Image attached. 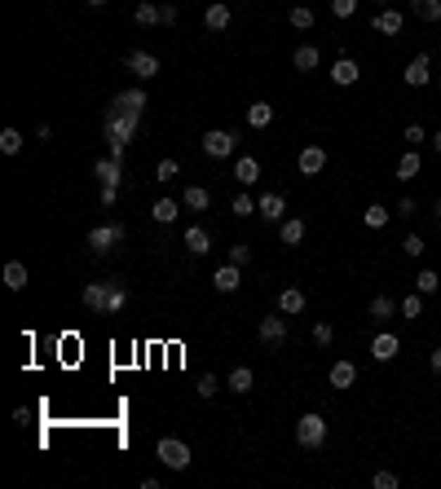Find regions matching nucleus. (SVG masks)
I'll list each match as a JSON object with an SVG mask.
<instances>
[{
    "label": "nucleus",
    "instance_id": "obj_37",
    "mask_svg": "<svg viewBox=\"0 0 441 489\" xmlns=\"http://www.w3.org/2000/svg\"><path fill=\"white\" fill-rule=\"evenodd\" d=\"M393 313H397L393 296H375V300H371V318H380V322H384V318H393Z\"/></svg>",
    "mask_w": 441,
    "mask_h": 489
},
{
    "label": "nucleus",
    "instance_id": "obj_31",
    "mask_svg": "<svg viewBox=\"0 0 441 489\" xmlns=\"http://www.w3.org/2000/svg\"><path fill=\"white\" fill-rule=\"evenodd\" d=\"M0 278H5V287H9V291H23V287H27V265H23V260H9Z\"/></svg>",
    "mask_w": 441,
    "mask_h": 489
},
{
    "label": "nucleus",
    "instance_id": "obj_51",
    "mask_svg": "<svg viewBox=\"0 0 441 489\" xmlns=\"http://www.w3.org/2000/svg\"><path fill=\"white\" fill-rule=\"evenodd\" d=\"M428 366H433V370H437V374H441V344H437V348H433V353H428Z\"/></svg>",
    "mask_w": 441,
    "mask_h": 489
},
{
    "label": "nucleus",
    "instance_id": "obj_45",
    "mask_svg": "<svg viewBox=\"0 0 441 489\" xmlns=\"http://www.w3.org/2000/svg\"><path fill=\"white\" fill-rule=\"evenodd\" d=\"M402 137H406V141H411V150H419V145H423V141H428V133H423V128H419V124H406V133H402Z\"/></svg>",
    "mask_w": 441,
    "mask_h": 489
},
{
    "label": "nucleus",
    "instance_id": "obj_38",
    "mask_svg": "<svg viewBox=\"0 0 441 489\" xmlns=\"http://www.w3.org/2000/svg\"><path fill=\"white\" fill-rule=\"evenodd\" d=\"M0 150H5V155H18L23 150V133H18V128H5V133H0Z\"/></svg>",
    "mask_w": 441,
    "mask_h": 489
},
{
    "label": "nucleus",
    "instance_id": "obj_28",
    "mask_svg": "<svg viewBox=\"0 0 441 489\" xmlns=\"http://www.w3.org/2000/svg\"><path fill=\"white\" fill-rule=\"evenodd\" d=\"M207 203H212V194H207L203 185H186V194H181V207H190V211H207Z\"/></svg>",
    "mask_w": 441,
    "mask_h": 489
},
{
    "label": "nucleus",
    "instance_id": "obj_40",
    "mask_svg": "<svg viewBox=\"0 0 441 489\" xmlns=\"http://www.w3.org/2000/svg\"><path fill=\"white\" fill-rule=\"evenodd\" d=\"M331 339H335V326H331V322H314V344H318V348H326Z\"/></svg>",
    "mask_w": 441,
    "mask_h": 489
},
{
    "label": "nucleus",
    "instance_id": "obj_44",
    "mask_svg": "<svg viewBox=\"0 0 441 489\" xmlns=\"http://www.w3.org/2000/svg\"><path fill=\"white\" fill-rule=\"evenodd\" d=\"M221 393V379H217V374H203V379H199V397L207 401V397H217Z\"/></svg>",
    "mask_w": 441,
    "mask_h": 489
},
{
    "label": "nucleus",
    "instance_id": "obj_43",
    "mask_svg": "<svg viewBox=\"0 0 441 489\" xmlns=\"http://www.w3.org/2000/svg\"><path fill=\"white\" fill-rule=\"evenodd\" d=\"M234 216H252V211H256V199H252V194H234Z\"/></svg>",
    "mask_w": 441,
    "mask_h": 489
},
{
    "label": "nucleus",
    "instance_id": "obj_26",
    "mask_svg": "<svg viewBox=\"0 0 441 489\" xmlns=\"http://www.w3.org/2000/svg\"><path fill=\"white\" fill-rule=\"evenodd\" d=\"M419 168H423L419 150H406V155L397 159V181H415V176H419Z\"/></svg>",
    "mask_w": 441,
    "mask_h": 489
},
{
    "label": "nucleus",
    "instance_id": "obj_15",
    "mask_svg": "<svg viewBox=\"0 0 441 489\" xmlns=\"http://www.w3.org/2000/svg\"><path fill=\"white\" fill-rule=\"evenodd\" d=\"M357 79H362V67H357L353 58H340L335 67H331V84H340V89H353Z\"/></svg>",
    "mask_w": 441,
    "mask_h": 489
},
{
    "label": "nucleus",
    "instance_id": "obj_30",
    "mask_svg": "<svg viewBox=\"0 0 441 489\" xmlns=\"http://www.w3.org/2000/svg\"><path fill=\"white\" fill-rule=\"evenodd\" d=\"M357 384V366L353 362H335L331 366V388H353Z\"/></svg>",
    "mask_w": 441,
    "mask_h": 489
},
{
    "label": "nucleus",
    "instance_id": "obj_24",
    "mask_svg": "<svg viewBox=\"0 0 441 489\" xmlns=\"http://www.w3.org/2000/svg\"><path fill=\"white\" fill-rule=\"evenodd\" d=\"M177 211H181V203H177V199H159V203H151V221L155 225H172Z\"/></svg>",
    "mask_w": 441,
    "mask_h": 489
},
{
    "label": "nucleus",
    "instance_id": "obj_23",
    "mask_svg": "<svg viewBox=\"0 0 441 489\" xmlns=\"http://www.w3.org/2000/svg\"><path fill=\"white\" fill-rule=\"evenodd\" d=\"M318 62H322V53L314 44H300L296 53H291V67H296V71H318Z\"/></svg>",
    "mask_w": 441,
    "mask_h": 489
},
{
    "label": "nucleus",
    "instance_id": "obj_20",
    "mask_svg": "<svg viewBox=\"0 0 441 489\" xmlns=\"http://www.w3.org/2000/svg\"><path fill=\"white\" fill-rule=\"evenodd\" d=\"M234 176H238V185H256V181H260V163H256V155H238Z\"/></svg>",
    "mask_w": 441,
    "mask_h": 489
},
{
    "label": "nucleus",
    "instance_id": "obj_55",
    "mask_svg": "<svg viewBox=\"0 0 441 489\" xmlns=\"http://www.w3.org/2000/svg\"><path fill=\"white\" fill-rule=\"evenodd\" d=\"M433 79H437V89H441V71H437V75H433Z\"/></svg>",
    "mask_w": 441,
    "mask_h": 489
},
{
    "label": "nucleus",
    "instance_id": "obj_16",
    "mask_svg": "<svg viewBox=\"0 0 441 489\" xmlns=\"http://www.w3.org/2000/svg\"><path fill=\"white\" fill-rule=\"evenodd\" d=\"M380 36H402V27H406V18H402V9H380L375 13V22H371Z\"/></svg>",
    "mask_w": 441,
    "mask_h": 489
},
{
    "label": "nucleus",
    "instance_id": "obj_57",
    "mask_svg": "<svg viewBox=\"0 0 441 489\" xmlns=\"http://www.w3.org/2000/svg\"><path fill=\"white\" fill-rule=\"evenodd\" d=\"M437 27H441V22H437Z\"/></svg>",
    "mask_w": 441,
    "mask_h": 489
},
{
    "label": "nucleus",
    "instance_id": "obj_25",
    "mask_svg": "<svg viewBox=\"0 0 441 489\" xmlns=\"http://www.w3.org/2000/svg\"><path fill=\"white\" fill-rule=\"evenodd\" d=\"M146 102H151V97H146L141 89H128V93H120L110 106H120V110H133V115H141V110H146Z\"/></svg>",
    "mask_w": 441,
    "mask_h": 489
},
{
    "label": "nucleus",
    "instance_id": "obj_50",
    "mask_svg": "<svg viewBox=\"0 0 441 489\" xmlns=\"http://www.w3.org/2000/svg\"><path fill=\"white\" fill-rule=\"evenodd\" d=\"M393 216H406V221H415V199H402Z\"/></svg>",
    "mask_w": 441,
    "mask_h": 489
},
{
    "label": "nucleus",
    "instance_id": "obj_54",
    "mask_svg": "<svg viewBox=\"0 0 441 489\" xmlns=\"http://www.w3.org/2000/svg\"><path fill=\"white\" fill-rule=\"evenodd\" d=\"M437 225H441V199H437Z\"/></svg>",
    "mask_w": 441,
    "mask_h": 489
},
{
    "label": "nucleus",
    "instance_id": "obj_7",
    "mask_svg": "<svg viewBox=\"0 0 441 489\" xmlns=\"http://www.w3.org/2000/svg\"><path fill=\"white\" fill-rule=\"evenodd\" d=\"M110 291H115V278H102V282H89L84 287V308H93V313H106L110 308Z\"/></svg>",
    "mask_w": 441,
    "mask_h": 489
},
{
    "label": "nucleus",
    "instance_id": "obj_19",
    "mask_svg": "<svg viewBox=\"0 0 441 489\" xmlns=\"http://www.w3.org/2000/svg\"><path fill=\"white\" fill-rule=\"evenodd\" d=\"M252 384H256V374H252V366H234L230 370V379H225V388H230L234 397H243V393H252Z\"/></svg>",
    "mask_w": 441,
    "mask_h": 489
},
{
    "label": "nucleus",
    "instance_id": "obj_49",
    "mask_svg": "<svg viewBox=\"0 0 441 489\" xmlns=\"http://www.w3.org/2000/svg\"><path fill=\"white\" fill-rule=\"evenodd\" d=\"M371 485H375V489H397V476H393V471H375Z\"/></svg>",
    "mask_w": 441,
    "mask_h": 489
},
{
    "label": "nucleus",
    "instance_id": "obj_53",
    "mask_svg": "<svg viewBox=\"0 0 441 489\" xmlns=\"http://www.w3.org/2000/svg\"><path fill=\"white\" fill-rule=\"evenodd\" d=\"M89 5H93V9H102V5H110V0H89Z\"/></svg>",
    "mask_w": 441,
    "mask_h": 489
},
{
    "label": "nucleus",
    "instance_id": "obj_36",
    "mask_svg": "<svg viewBox=\"0 0 441 489\" xmlns=\"http://www.w3.org/2000/svg\"><path fill=\"white\" fill-rule=\"evenodd\" d=\"M287 22L296 27V31H309V27H314V9H309V5H296V9L287 13Z\"/></svg>",
    "mask_w": 441,
    "mask_h": 489
},
{
    "label": "nucleus",
    "instance_id": "obj_8",
    "mask_svg": "<svg viewBox=\"0 0 441 489\" xmlns=\"http://www.w3.org/2000/svg\"><path fill=\"white\" fill-rule=\"evenodd\" d=\"M124 67L133 71L137 79H155V75H159V58H155V53H146V48H133V53L124 58Z\"/></svg>",
    "mask_w": 441,
    "mask_h": 489
},
{
    "label": "nucleus",
    "instance_id": "obj_34",
    "mask_svg": "<svg viewBox=\"0 0 441 489\" xmlns=\"http://www.w3.org/2000/svg\"><path fill=\"white\" fill-rule=\"evenodd\" d=\"M397 313H402L406 322H415V318H423V296H419V291H411V296H406V300L397 304Z\"/></svg>",
    "mask_w": 441,
    "mask_h": 489
},
{
    "label": "nucleus",
    "instance_id": "obj_13",
    "mask_svg": "<svg viewBox=\"0 0 441 489\" xmlns=\"http://www.w3.org/2000/svg\"><path fill=\"white\" fill-rule=\"evenodd\" d=\"M296 168H300V176H318L326 168V150H322V145H305L300 159H296Z\"/></svg>",
    "mask_w": 441,
    "mask_h": 489
},
{
    "label": "nucleus",
    "instance_id": "obj_27",
    "mask_svg": "<svg viewBox=\"0 0 441 489\" xmlns=\"http://www.w3.org/2000/svg\"><path fill=\"white\" fill-rule=\"evenodd\" d=\"M279 238H283V247H300V238H305V221L300 216H291L279 225Z\"/></svg>",
    "mask_w": 441,
    "mask_h": 489
},
{
    "label": "nucleus",
    "instance_id": "obj_35",
    "mask_svg": "<svg viewBox=\"0 0 441 489\" xmlns=\"http://www.w3.org/2000/svg\"><path fill=\"white\" fill-rule=\"evenodd\" d=\"M362 221L371 225V230H384V225L393 221V211H388V207H380V203H371V207L362 211Z\"/></svg>",
    "mask_w": 441,
    "mask_h": 489
},
{
    "label": "nucleus",
    "instance_id": "obj_42",
    "mask_svg": "<svg viewBox=\"0 0 441 489\" xmlns=\"http://www.w3.org/2000/svg\"><path fill=\"white\" fill-rule=\"evenodd\" d=\"M402 252L411 256V260H419V256L428 252V247H423V238H419V234H406V238H402Z\"/></svg>",
    "mask_w": 441,
    "mask_h": 489
},
{
    "label": "nucleus",
    "instance_id": "obj_32",
    "mask_svg": "<svg viewBox=\"0 0 441 489\" xmlns=\"http://www.w3.org/2000/svg\"><path fill=\"white\" fill-rule=\"evenodd\" d=\"M248 124H252V128H269V124H274V106H269V102H252V106H248Z\"/></svg>",
    "mask_w": 441,
    "mask_h": 489
},
{
    "label": "nucleus",
    "instance_id": "obj_48",
    "mask_svg": "<svg viewBox=\"0 0 441 489\" xmlns=\"http://www.w3.org/2000/svg\"><path fill=\"white\" fill-rule=\"evenodd\" d=\"M248 256H252L248 242H234V247H230V265H248Z\"/></svg>",
    "mask_w": 441,
    "mask_h": 489
},
{
    "label": "nucleus",
    "instance_id": "obj_1",
    "mask_svg": "<svg viewBox=\"0 0 441 489\" xmlns=\"http://www.w3.org/2000/svg\"><path fill=\"white\" fill-rule=\"evenodd\" d=\"M137 119H141V115H133V110L106 106V115H102V137H106V155L124 159L128 141H133V133H137Z\"/></svg>",
    "mask_w": 441,
    "mask_h": 489
},
{
    "label": "nucleus",
    "instance_id": "obj_39",
    "mask_svg": "<svg viewBox=\"0 0 441 489\" xmlns=\"http://www.w3.org/2000/svg\"><path fill=\"white\" fill-rule=\"evenodd\" d=\"M177 172H181V163H177V159H159L155 163V181H172Z\"/></svg>",
    "mask_w": 441,
    "mask_h": 489
},
{
    "label": "nucleus",
    "instance_id": "obj_3",
    "mask_svg": "<svg viewBox=\"0 0 441 489\" xmlns=\"http://www.w3.org/2000/svg\"><path fill=\"white\" fill-rule=\"evenodd\" d=\"M120 242H124V225H115V221L110 225H93L89 230V252L93 256H110Z\"/></svg>",
    "mask_w": 441,
    "mask_h": 489
},
{
    "label": "nucleus",
    "instance_id": "obj_12",
    "mask_svg": "<svg viewBox=\"0 0 441 489\" xmlns=\"http://www.w3.org/2000/svg\"><path fill=\"white\" fill-rule=\"evenodd\" d=\"M397 353H402V339L393 331H380V335L371 339V357H375V362H393Z\"/></svg>",
    "mask_w": 441,
    "mask_h": 489
},
{
    "label": "nucleus",
    "instance_id": "obj_46",
    "mask_svg": "<svg viewBox=\"0 0 441 489\" xmlns=\"http://www.w3.org/2000/svg\"><path fill=\"white\" fill-rule=\"evenodd\" d=\"M331 13H335V18H353V13H357V0H331Z\"/></svg>",
    "mask_w": 441,
    "mask_h": 489
},
{
    "label": "nucleus",
    "instance_id": "obj_33",
    "mask_svg": "<svg viewBox=\"0 0 441 489\" xmlns=\"http://www.w3.org/2000/svg\"><path fill=\"white\" fill-rule=\"evenodd\" d=\"M415 291H419V296H437V291H441V273L437 269H419Z\"/></svg>",
    "mask_w": 441,
    "mask_h": 489
},
{
    "label": "nucleus",
    "instance_id": "obj_52",
    "mask_svg": "<svg viewBox=\"0 0 441 489\" xmlns=\"http://www.w3.org/2000/svg\"><path fill=\"white\" fill-rule=\"evenodd\" d=\"M428 141H433V150H437V155H441V133H433V137H428Z\"/></svg>",
    "mask_w": 441,
    "mask_h": 489
},
{
    "label": "nucleus",
    "instance_id": "obj_22",
    "mask_svg": "<svg viewBox=\"0 0 441 489\" xmlns=\"http://www.w3.org/2000/svg\"><path fill=\"white\" fill-rule=\"evenodd\" d=\"M186 252H190V256H207V252H212V238H207V230L190 225V230H186Z\"/></svg>",
    "mask_w": 441,
    "mask_h": 489
},
{
    "label": "nucleus",
    "instance_id": "obj_41",
    "mask_svg": "<svg viewBox=\"0 0 441 489\" xmlns=\"http://www.w3.org/2000/svg\"><path fill=\"white\" fill-rule=\"evenodd\" d=\"M124 304H128V287L115 278V291H110V308H106V313H124Z\"/></svg>",
    "mask_w": 441,
    "mask_h": 489
},
{
    "label": "nucleus",
    "instance_id": "obj_18",
    "mask_svg": "<svg viewBox=\"0 0 441 489\" xmlns=\"http://www.w3.org/2000/svg\"><path fill=\"white\" fill-rule=\"evenodd\" d=\"M230 18H234V13H230V5H221V0H212V5L203 9V27L207 31H225V27H230Z\"/></svg>",
    "mask_w": 441,
    "mask_h": 489
},
{
    "label": "nucleus",
    "instance_id": "obj_9",
    "mask_svg": "<svg viewBox=\"0 0 441 489\" xmlns=\"http://www.w3.org/2000/svg\"><path fill=\"white\" fill-rule=\"evenodd\" d=\"M433 58L428 53H415L411 62H406V71H402V79H406V84H411V89H423V84H428V79H433Z\"/></svg>",
    "mask_w": 441,
    "mask_h": 489
},
{
    "label": "nucleus",
    "instance_id": "obj_11",
    "mask_svg": "<svg viewBox=\"0 0 441 489\" xmlns=\"http://www.w3.org/2000/svg\"><path fill=\"white\" fill-rule=\"evenodd\" d=\"M238 269H243V265H230V260H225V265L212 273V287H217L221 296H234V291L243 287V273H238Z\"/></svg>",
    "mask_w": 441,
    "mask_h": 489
},
{
    "label": "nucleus",
    "instance_id": "obj_4",
    "mask_svg": "<svg viewBox=\"0 0 441 489\" xmlns=\"http://www.w3.org/2000/svg\"><path fill=\"white\" fill-rule=\"evenodd\" d=\"M296 441H300L305 450H318V445L326 441V419H322V415H300V419H296Z\"/></svg>",
    "mask_w": 441,
    "mask_h": 489
},
{
    "label": "nucleus",
    "instance_id": "obj_14",
    "mask_svg": "<svg viewBox=\"0 0 441 489\" xmlns=\"http://www.w3.org/2000/svg\"><path fill=\"white\" fill-rule=\"evenodd\" d=\"M256 211H260L269 225H279V221L287 216V199H283V194H260V199H256Z\"/></svg>",
    "mask_w": 441,
    "mask_h": 489
},
{
    "label": "nucleus",
    "instance_id": "obj_47",
    "mask_svg": "<svg viewBox=\"0 0 441 489\" xmlns=\"http://www.w3.org/2000/svg\"><path fill=\"white\" fill-rule=\"evenodd\" d=\"M97 199H102V207H115L120 203V185H97Z\"/></svg>",
    "mask_w": 441,
    "mask_h": 489
},
{
    "label": "nucleus",
    "instance_id": "obj_10",
    "mask_svg": "<svg viewBox=\"0 0 441 489\" xmlns=\"http://www.w3.org/2000/svg\"><path fill=\"white\" fill-rule=\"evenodd\" d=\"M93 176H97V185H120L124 181V159H115V155L97 159L93 163Z\"/></svg>",
    "mask_w": 441,
    "mask_h": 489
},
{
    "label": "nucleus",
    "instance_id": "obj_2",
    "mask_svg": "<svg viewBox=\"0 0 441 489\" xmlns=\"http://www.w3.org/2000/svg\"><path fill=\"white\" fill-rule=\"evenodd\" d=\"M155 454H159V463L168 471H186L190 467V445L181 441V436H163V441L155 445Z\"/></svg>",
    "mask_w": 441,
    "mask_h": 489
},
{
    "label": "nucleus",
    "instance_id": "obj_5",
    "mask_svg": "<svg viewBox=\"0 0 441 489\" xmlns=\"http://www.w3.org/2000/svg\"><path fill=\"white\" fill-rule=\"evenodd\" d=\"M234 145H238V137L225 133V128H207V133H203V155L207 159H230Z\"/></svg>",
    "mask_w": 441,
    "mask_h": 489
},
{
    "label": "nucleus",
    "instance_id": "obj_29",
    "mask_svg": "<svg viewBox=\"0 0 441 489\" xmlns=\"http://www.w3.org/2000/svg\"><path fill=\"white\" fill-rule=\"evenodd\" d=\"M411 13L419 22H441V0H411Z\"/></svg>",
    "mask_w": 441,
    "mask_h": 489
},
{
    "label": "nucleus",
    "instance_id": "obj_6",
    "mask_svg": "<svg viewBox=\"0 0 441 489\" xmlns=\"http://www.w3.org/2000/svg\"><path fill=\"white\" fill-rule=\"evenodd\" d=\"M256 335H260V344H269V348L287 344V313H269V318H260Z\"/></svg>",
    "mask_w": 441,
    "mask_h": 489
},
{
    "label": "nucleus",
    "instance_id": "obj_21",
    "mask_svg": "<svg viewBox=\"0 0 441 489\" xmlns=\"http://www.w3.org/2000/svg\"><path fill=\"white\" fill-rule=\"evenodd\" d=\"M133 18H137V27H159V22H163V5H155V0H141V5L133 9Z\"/></svg>",
    "mask_w": 441,
    "mask_h": 489
},
{
    "label": "nucleus",
    "instance_id": "obj_56",
    "mask_svg": "<svg viewBox=\"0 0 441 489\" xmlns=\"http://www.w3.org/2000/svg\"><path fill=\"white\" fill-rule=\"evenodd\" d=\"M380 9H388V0H380Z\"/></svg>",
    "mask_w": 441,
    "mask_h": 489
},
{
    "label": "nucleus",
    "instance_id": "obj_17",
    "mask_svg": "<svg viewBox=\"0 0 441 489\" xmlns=\"http://www.w3.org/2000/svg\"><path fill=\"white\" fill-rule=\"evenodd\" d=\"M305 291L300 287H283L279 291V313H287V318H296V313H305Z\"/></svg>",
    "mask_w": 441,
    "mask_h": 489
}]
</instances>
